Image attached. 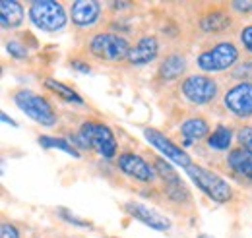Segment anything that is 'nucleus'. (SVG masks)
<instances>
[{"mask_svg": "<svg viewBox=\"0 0 252 238\" xmlns=\"http://www.w3.org/2000/svg\"><path fill=\"white\" fill-rule=\"evenodd\" d=\"M80 134L86 138V142L90 144V148L95 149L99 155L111 159L117 153V140L113 136V132L105 126V124H97V122H86L80 130Z\"/></svg>", "mask_w": 252, "mask_h": 238, "instance_id": "nucleus-4", "label": "nucleus"}, {"mask_svg": "<svg viewBox=\"0 0 252 238\" xmlns=\"http://www.w3.org/2000/svg\"><path fill=\"white\" fill-rule=\"evenodd\" d=\"M119 167H121L123 173H126V175L132 177V178L144 180V182H152V180L156 178L154 169H152L142 157H138V155H134V153H125V155H121V157H119Z\"/></svg>", "mask_w": 252, "mask_h": 238, "instance_id": "nucleus-11", "label": "nucleus"}, {"mask_svg": "<svg viewBox=\"0 0 252 238\" xmlns=\"http://www.w3.org/2000/svg\"><path fill=\"white\" fill-rule=\"evenodd\" d=\"M229 165L235 173L252 178V151L249 149H233L229 155Z\"/></svg>", "mask_w": 252, "mask_h": 238, "instance_id": "nucleus-16", "label": "nucleus"}, {"mask_svg": "<svg viewBox=\"0 0 252 238\" xmlns=\"http://www.w3.org/2000/svg\"><path fill=\"white\" fill-rule=\"evenodd\" d=\"M92 53L103 60H123L128 59L130 47L125 37L113 33H99L92 39Z\"/></svg>", "mask_w": 252, "mask_h": 238, "instance_id": "nucleus-5", "label": "nucleus"}, {"mask_svg": "<svg viewBox=\"0 0 252 238\" xmlns=\"http://www.w3.org/2000/svg\"><path fill=\"white\" fill-rule=\"evenodd\" d=\"M45 86H47L51 91H55L57 95H61L64 101H70V103H76V105H82V103H84V99H82L76 91L70 89V88H66L64 84L57 82V80H45Z\"/></svg>", "mask_w": 252, "mask_h": 238, "instance_id": "nucleus-20", "label": "nucleus"}, {"mask_svg": "<svg viewBox=\"0 0 252 238\" xmlns=\"http://www.w3.org/2000/svg\"><path fill=\"white\" fill-rule=\"evenodd\" d=\"M225 107L235 113L237 117H251L252 115V84L243 82L227 91Z\"/></svg>", "mask_w": 252, "mask_h": 238, "instance_id": "nucleus-9", "label": "nucleus"}, {"mask_svg": "<svg viewBox=\"0 0 252 238\" xmlns=\"http://www.w3.org/2000/svg\"><path fill=\"white\" fill-rule=\"evenodd\" d=\"M181 132L187 138V144H192V142H198L208 136V124L202 119H189L183 122Z\"/></svg>", "mask_w": 252, "mask_h": 238, "instance_id": "nucleus-18", "label": "nucleus"}, {"mask_svg": "<svg viewBox=\"0 0 252 238\" xmlns=\"http://www.w3.org/2000/svg\"><path fill=\"white\" fill-rule=\"evenodd\" d=\"M32 22L45 31H59L66 24L64 8L55 0H35L30 6Z\"/></svg>", "mask_w": 252, "mask_h": 238, "instance_id": "nucleus-2", "label": "nucleus"}, {"mask_svg": "<svg viewBox=\"0 0 252 238\" xmlns=\"http://www.w3.org/2000/svg\"><path fill=\"white\" fill-rule=\"evenodd\" d=\"M24 22V8L18 0L0 2V26L4 30H16Z\"/></svg>", "mask_w": 252, "mask_h": 238, "instance_id": "nucleus-15", "label": "nucleus"}, {"mask_svg": "<svg viewBox=\"0 0 252 238\" xmlns=\"http://www.w3.org/2000/svg\"><path fill=\"white\" fill-rule=\"evenodd\" d=\"M233 76L237 80H249V78H252V62H245V64L237 66L235 72H233Z\"/></svg>", "mask_w": 252, "mask_h": 238, "instance_id": "nucleus-24", "label": "nucleus"}, {"mask_svg": "<svg viewBox=\"0 0 252 238\" xmlns=\"http://www.w3.org/2000/svg\"><path fill=\"white\" fill-rule=\"evenodd\" d=\"M237 59H239V51L233 43H220L212 51H206L198 57V66L206 72H218L233 66Z\"/></svg>", "mask_w": 252, "mask_h": 238, "instance_id": "nucleus-6", "label": "nucleus"}, {"mask_svg": "<svg viewBox=\"0 0 252 238\" xmlns=\"http://www.w3.org/2000/svg\"><path fill=\"white\" fill-rule=\"evenodd\" d=\"M144 136H146V140H148L154 148H158L165 157H169V159L175 161L177 165H181V167H185V169H189L190 165H192L189 155L181 148H177L171 140H167L161 132L154 130V128H146V130H144Z\"/></svg>", "mask_w": 252, "mask_h": 238, "instance_id": "nucleus-8", "label": "nucleus"}, {"mask_svg": "<svg viewBox=\"0 0 252 238\" xmlns=\"http://www.w3.org/2000/svg\"><path fill=\"white\" fill-rule=\"evenodd\" d=\"M128 6H130L128 2H113V8H115V10H121V8H128Z\"/></svg>", "mask_w": 252, "mask_h": 238, "instance_id": "nucleus-31", "label": "nucleus"}, {"mask_svg": "<svg viewBox=\"0 0 252 238\" xmlns=\"http://www.w3.org/2000/svg\"><path fill=\"white\" fill-rule=\"evenodd\" d=\"M231 26V20L223 14V12H212L206 18H202L200 28L208 33H218V31H225Z\"/></svg>", "mask_w": 252, "mask_h": 238, "instance_id": "nucleus-19", "label": "nucleus"}, {"mask_svg": "<svg viewBox=\"0 0 252 238\" xmlns=\"http://www.w3.org/2000/svg\"><path fill=\"white\" fill-rule=\"evenodd\" d=\"M239 140H241V144L245 146V149L252 151V128H243V130L239 132Z\"/></svg>", "mask_w": 252, "mask_h": 238, "instance_id": "nucleus-26", "label": "nucleus"}, {"mask_svg": "<svg viewBox=\"0 0 252 238\" xmlns=\"http://www.w3.org/2000/svg\"><path fill=\"white\" fill-rule=\"evenodd\" d=\"M14 99H16V105L20 107V111L26 113L32 120L43 124V126H53L55 124V120H57L55 111L51 109L49 101L43 99L41 95H35L32 91L24 89L18 91Z\"/></svg>", "mask_w": 252, "mask_h": 238, "instance_id": "nucleus-3", "label": "nucleus"}, {"mask_svg": "<svg viewBox=\"0 0 252 238\" xmlns=\"http://www.w3.org/2000/svg\"><path fill=\"white\" fill-rule=\"evenodd\" d=\"M241 39H243V43H245L247 51H251L252 53V26H249V28H245V30H243Z\"/></svg>", "mask_w": 252, "mask_h": 238, "instance_id": "nucleus-28", "label": "nucleus"}, {"mask_svg": "<svg viewBox=\"0 0 252 238\" xmlns=\"http://www.w3.org/2000/svg\"><path fill=\"white\" fill-rule=\"evenodd\" d=\"M156 169H158V173L161 175V178L165 180L167 194H169L173 200L183 202V200L189 198V190L183 186V182H181V178H179V175L175 173V169H173L169 163H165L163 159H158V161H156Z\"/></svg>", "mask_w": 252, "mask_h": 238, "instance_id": "nucleus-12", "label": "nucleus"}, {"mask_svg": "<svg viewBox=\"0 0 252 238\" xmlns=\"http://www.w3.org/2000/svg\"><path fill=\"white\" fill-rule=\"evenodd\" d=\"M198 238H212V237H208V235H200Z\"/></svg>", "mask_w": 252, "mask_h": 238, "instance_id": "nucleus-33", "label": "nucleus"}, {"mask_svg": "<svg viewBox=\"0 0 252 238\" xmlns=\"http://www.w3.org/2000/svg\"><path fill=\"white\" fill-rule=\"evenodd\" d=\"M187 173H189V177L192 178V182H196V186L204 194H208L214 202L225 204V202L231 200V188H229V184L221 178V177H218L216 173H212V171H208V169H204L200 165H194V163L187 169Z\"/></svg>", "mask_w": 252, "mask_h": 238, "instance_id": "nucleus-1", "label": "nucleus"}, {"mask_svg": "<svg viewBox=\"0 0 252 238\" xmlns=\"http://www.w3.org/2000/svg\"><path fill=\"white\" fill-rule=\"evenodd\" d=\"M0 238H20V235H18V231L12 225L4 223L2 229H0Z\"/></svg>", "mask_w": 252, "mask_h": 238, "instance_id": "nucleus-27", "label": "nucleus"}, {"mask_svg": "<svg viewBox=\"0 0 252 238\" xmlns=\"http://www.w3.org/2000/svg\"><path fill=\"white\" fill-rule=\"evenodd\" d=\"M2 120H4V122H6V124H12V126H16V122H14V120L10 119V117H8V115H6V113H2Z\"/></svg>", "mask_w": 252, "mask_h": 238, "instance_id": "nucleus-32", "label": "nucleus"}, {"mask_svg": "<svg viewBox=\"0 0 252 238\" xmlns=\"http://www.w3.org/2000/svg\"><path fill=\"white\" fill-rule=\"evenodd\" d=\"M39 146L45 149L49 148H57L64 151V153H68V155H72V157H80V153L74 149V146H70L68 144V140H64V138H51V136H41L39 138Z\"/></svg>", "mask_w": 252, "mask_h": 238, "instance_id": "nucleus-21", "label": "nucleus"}, {"mask_svg": "<svg viewBox=\"0 0 252 238\" xmlns=\"http://www.w3.org/2000/svg\"><path fill=\"white\" fill-rule=\"evenodd\" d=\"M72 68H76V70H80V72H84V74L90 72V66H88V64H82V62H72Z\"/></svg>", "mask_w": 252, "mask_h": 238, "instance_id": "nucleus-30", "label": "nucleus"}, {"mask_svg": "<svg viewBox=\"0 0 252 238\" xmlns=\"http://www.w3.org/2000/svg\"><path fill=\"white\" fill-rule=\"evenodd\" d=\"M6 49H8V53H10L14 59H18V60L28 59V49H26L22 43H18V41H10V43L6 45Z\"/></svg>", "mask_w": 252, "mask_h": 238, "instance_id": "nucleus-23", "label": "nucleus"}, {"mask_svg": "<svg viewBox=\"0 0 252 238\" xmlns=\"http://www.w3.org/2000/svg\"><path fill=\"white\" fill-rule=\"evenodd\" d=\"M158 39L156 37H144L140 39L128 53V60L130 64H136V66H144V64H150L152 60L158 57Z\"/></svg>", "mask_w": 252, "mask_h": 238, "instance_id": "nucleus-13", "label": "nucleus"}, {"mask_svg": "<svg viewBox=\"0 0 252 238\" xmlns=\"http://www.w3.org/2000/svg\"><path fill=\"white\" fill-rule=\"evenodd\" d=\"M99 18V2L95 0H78L72 4V22L76 26H92Z\"/></svg>", "mask_w": 252, "mask_h": 238, "instance_id": "nucleus-14", "label": "nucleus"}, {"mask_svg": "<svg viewBox=\"0 0 252 238\" xmlns=\"http://www.w3.org/2000/svg\"><path fill=\"white\" fill-rule=\"evenodd\" d=\"M61 211V217L66 219L68 223H74V225H78V227H90V221H84V219H78L76 215H70V211H66V209H59Z\"/></svg>", "mask_w": 252, "mask_h": 238, "instance_id": "nucleus-25", "label": "nucleus"}, {"mask_svg": "<svg viewBox=\"0 0 252 238\" xmlns=\"http://www.w3.org/2000/svg\"><path fill=\"white\" fill-rule=\"evenodd\" d=\"M233 8L239 10V12H251L252 10V2H233Z\"/></svg>", "mask_w": 252, "mask_h": 238, "instance_id": "nucleus-29", "label": "nucleus"}, {"mask_svg": "<svg viewBox=\"0 0 252 238\" xmlns=\"http://www.w3.org/2000/svg\"><path fill=\"white\" fill-rule=\"evenodd\" d=\"M125 209L134 217V219L142 221L144 225H148V227L154 229V231H167V229H171V221H169L165 215H161V213L154 211V209L146 208V206H142V204L128 202L125 206Z\"/></svg>", "mask_w": 252, "mask_h": 238, "instance_id": "nucleus-10", "label": "nucleus"}, {"mask_svg": "<svg viewBox=\"0 0 252 238\" xmlns=\"http://www.w3.org/2000/svg\"><path fill=\"white\" fill-rule=\"evenodd\" d=\"M208 146L214 149H227L231 146V130L229 128H225V126H220V128H216V132L208 138Z\"/></svg>", "mask_w": 252, "mask_h": 238, "instance_id": "nucleus-22", "label": "nucleus"}, {"mask_svg": "<svg viewBox=\"0 0 252 238\" xmlns=\"http://www.w3.org/2000/svg\"><path fill=\"white\" fill-rule=\"evenodd\" d=\"M187 70V60L183 59L181 55H171L169 59H165L159 66V76L163 80H175L179 78L183 72Z\"/></svg>", "mask_w": 252, "mask_h": 238, "instance_id": "nucleus-17", "label": "nucleus"}, {"mask_svg": "<svg viewBox=\"0 0 252 238\" xmlns=\"http://www.w3.org/2000/svg\"><path fill=\"white\" fill-rule=\"evenodd\" d=\"M183 93L190 103L206 105L218 95V84L206 76H190L183 84Z\"/></svg>", "mask_w": 252, "mask_h": 238, "instance_id": "nucleus-7", "label": "nucleus"}]
</instances>
